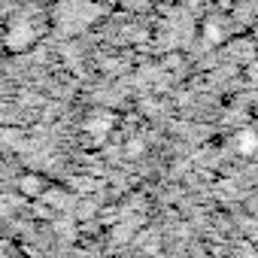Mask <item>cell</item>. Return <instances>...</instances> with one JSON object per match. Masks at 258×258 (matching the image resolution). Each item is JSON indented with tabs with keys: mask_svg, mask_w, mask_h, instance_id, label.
Masks as SVG:
<instances>
[{
	"mask_svg": "<svg viewBox=\"0 0 258 258\" xmlns=\"http://www.w3.org/2000/svg\"><path fill=\"white\" fill-rule=\"evenodd\" d=\"M252 149H255V134L252 131L240 134V152H252Z\"/></svg>",
	"mask_w": 258,
	"mask_h": 258,
	"instance_id": "cell-1",
	"label": "cell"
}]
</instances>
